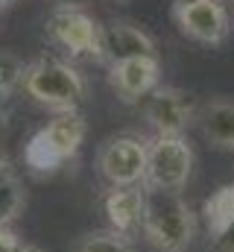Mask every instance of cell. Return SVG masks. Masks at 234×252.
Returning a JSON list of instances; mask_svg holds the SVG:
<instances>
[{"label": "cell", "instance_id": "6da1fadb", "mask_svg": "<svg viewBox=\"0 0 234 252\" xmlns=\"http://www.w3.org/2000/svg\"><path fill=\"white\" fill-rule=\"evenodd\" d=\"M144 235L164 252H181L196 232V220L190 205L178 196V190L144 188Z\"/></svg>", "mask_w": 234, "mask_h": 252}, {"label": "cell", "instance_id": "7a4b0ae2", "mask_svg": "<svg viewBox=\"0 0 234 252\" xmlns=\"http://www.w3.org/2000/svg\"><path fill=\"white\" fill-rule=\"evenodd\" d=\"M85 135H88V124L79 112L56 115L29 138V144L24 147V161L32 173H53L79 153Z\"/></svg>", "mask_w": 234, "mask_h": 252}, {"label": "cell", "instance_id": "3957f363", "mask_svg": "<svg viewBox=\"0 0 234 252\" xmlns=\"http://www.w3.org/2000/svg\"><path fill=\"white\" fill-rule=\"evenodd\" d=\"M35 103L53 109L58 115L76 112V106L85 100V76L73 64L61 59H35L27 64L24 85H21Z\"/></svg>", "mask_w": 234, "mask_h": 252}, {"label": "cell", "instance_id": "277c9868", "mask_svg": "<svg viewBox=\"0 0 234 252\" xmlns=\"http://www.w3.org/2000/svg\"><path fill=\"white\" fill-rule=\"evenodd\" d=\"M193 170V150L181 135H158L146 144L144 185L158 190H181Z\"/></svg>", "mask_w": 234, "mask_h": 252}, {"label": "cell", "instance_id": "5b68a950", "mask_svg": "<svg viewBox=\"0 0 234 252\" xmlns=\"http://www.w3.org/2000/svg\"><path fill=\"white\" fill-rule=\"evenodd\" d=\"M47 32L73 59L79 56H91L97 62L103 59V27L82 9L58 6L47 21Z\"/></svg>", "mask_w": 234, "mask_h": 252}, {"label": "cell", "instance_id": "8992f818", "mask_svg": "<svg viewBox=\"0 0 234 252\" xmlns=\"http://www.w3.org/2000/svg\"><path fill=\"white\" fill-rule=\"evenodd\" d=\"M100 173L112 188L141 185L146 176V144L135 135H117L100 150Z\"/></svg>", "mask_w": 234, "mask_h": 252}, {"label": "cell", "instance_id": "52a82bcc", "mask_svg": "<svg viewBox=\"0 0 234 252\" xmlns=\"http://www.w3.org/2000/svg\"><path fill=\"white\" fill-rule=\"evenodd\" d=\"M178 30L202 44H220L229 35V9L223 0H178L173 9Z\"/></svg>", "mask_w": 234, "mask_h": 252}, {"label": "cell", "instance_id": "ba28073f", "mask_svg": "<svg viewBox=\"0 0 234 252\" xmlns=\"http://www.w3.org/2000/svg\"><path fill=\"white\" fill-rule=\"evenodd\" d=\"M144 118L158 135H181L190 121H193V100L190 94L158 85L155 91H149L144 97Z\"/></svg>", "mask_w": 234, "mask_h": 252}, {"label": "cell", "instance_id": "9c48e42d", "mask_svg": "<svg viewBox=\"0 0 234 252\" xmlns=\"http://www.w3.org/2000/svg\"><path fill=\"white\" fill-rule=\"evenodd\" d=\"M158 76H161V62L149 59V56L109 64V82H112V88L117 91V97L123 103L144 100L149 91L158 88Z\"/></svg>", "mask_w": 234, "mask_h": 252}, {"label": "cell", "instance_id": "30bf717a", "mask_svg": "<svg viewBox=\"0 0 234 252\" xmlns=\"http://www.w3.org/2000/svg\"><path fill=\"white\" fill-rule=\"evenodd\" d=\"M138 56H149L158 59L155 41L129 21H112L103 27V59L100 62L115 64V62H126V59H138Z\"/></svg>", "mask_w": 234, "mask_h": 252}, {"label": "cell", "instance_id": "8fae6325", "mask_svg": "<svg viewBox=\"0 0 234 252\" xmlns=\"http://www.w3.org/2000/svg\"><path fill=\"white\" fill-rule=\"evenodd\" d=\"M103 208H106V217L112 223V232L117 235H132L138 226H141V217H144V190L141 185H132V188H112L103 199Z\"/></svg>", "mask_w": 234, "mask_h": 252}, {"label": "cell", "instance_id": "7c38bea8", "mask_svg": "<svg viewBox=\"0 0 234 252\" xmlns=\"http://www.w3.org/2000/svg\"><path fill=\"white\" fill-rule=\"evenodd\" d=\"M202 132L211 144L234 150V100H214L205 109Z\"/></svg>", "mask_w": 234, "mask_h": 252}, {"label": "cell", "instance_id": "4fadbf2b", "mask_svg": "<svg viewBox=\"0 0 234 252\" xmlns=\"http://www.w3.org/2000/svg\"><path fill=\"white\" fill-rule=\"evenodd\" d=\"M205 223H208V232H220L229 220L234 217V185H223L220 190H214L208 199H205Z\"/></svg>", "mask_w": 234, "mask_h": 252}, {"label": "cell", "instance_id": "5bb4252c", "mask_svg": "<svg viewBox=\"0 0 234 252\" xmlns=\"http://www.w3.org/2000/svg\"><path fill=\"white\" fill-rule=\"evenodd\" d=\"M24 73H27V62L18 53L0 50V97L15 94L24 85Z\"/></svg>", "mask_w": 234, "mask_h": 252}, {"label": "cell", "instance_id": "9a60e30c", "mask_svg": "<svg viewBox=\"0 0 234 252\" xmlns=\"http://www.w3.org/2000/svg\"><path fill=\"white\" fill-rule=\"evenodd\" d=\"M76 252H135V250L117 232H91L79 241Z\"/></svg>", "mask_w": 234, "mask_h": 252}, {"label": "cell", "instance_id": "2e32d148", "mask_svg": "<svg viewBox=\"0 0 234 252\" xmlns=\"http://www.w3.org/2000/svg\"><path fill=\"white\" fill-rule=\"evenodd\" d=\"M211 241H214V250L217 252H234V217L220 229V232L211 235Z\"/></svg>", "mask_w": 234, "mask_h": 252}, {"label": "cell", "instance_id": "e0dca14e", "mask_svg": "<svg viewBox=\"0 0 234 252\" xmlns=\"http://www.w3.org/2000/svg\"><path fill=\"white\" fill-rule=\"evenodd\" d=\"M15 176V167H12V161L0 153V182H6V179H12Z\"/></svg>", "mask_w": 234, "mask_h": 252}, {"label": "cell", "instance_id": "ac0fdd59", "mask_svg": "<svg viewBox=\"0 0 234 252\" xmlns=\"http://www.w3.org/2000/svg\"><path fill=\"white\" fill-rule=\"evenodd\" d=\"M58 3H61V6H73V9H79L85 0H58Z\"/></svg>", "mask_w": 234, "mask_h": 252}, {"label": "cell", "instance_id": "d6986e66", "mask_svg": "<svg viewBox=\"0 0 234 252\" xmlns=\"http://www.w3.org/2000/svg\"><path fill=\"white\" fill-rule=\"evenodd\" d=\"M18 252H38V250H35V247H29V244H21V247H18Z\"/></svg>", "mask_w": 234, "mask_h": 252}, {"label": "cell", "instance_id": "ffe728a7", "mask_svg": "<svg viewBox=\"0 0 234 252\" xmlns=\"http://www.w3.org/2000/svg\"><path fill=\"white\" fill-rule=\"evenodd\" d=\"M3 3H6V0H0V6H3Z\"/></svg>", "mask_w": 234, "mask_h": 252}]
</instances>
